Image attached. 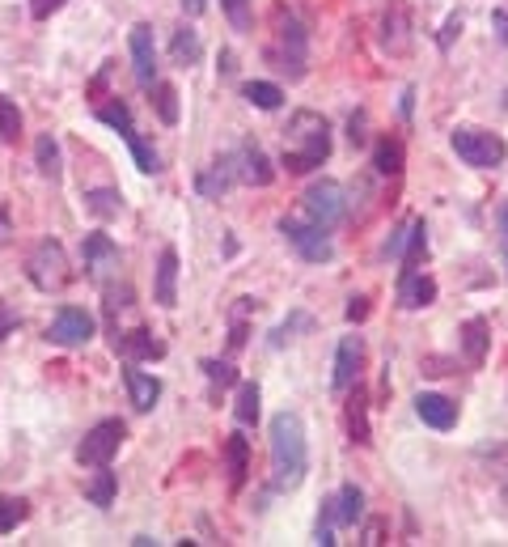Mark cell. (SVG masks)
I'll return each mask as SVG.
<instances>
[{
	"label": "cell",
	"mask_w": 508,
	"mask_h": 547,
	"mask_svg": "<svg viewBox=\"0 0 508 547\" xmlns=\"http://www.w3.org/2000/svg\"><path fill=\"white\" fill-rule=\"evenodd\" d=\"M132 68H136V81L140 85H153V73H157V47H153V26H132Z\"/></svg>",
	"instance_id": "14"
},
{
	"label": "cell",
	"mask_w": 508,
	"mask_h": 547,
	"mask_svg": "<svg viewBox=\"0 0 508 547\" xmlns=\"http://www.w3.org/2000/svg\"><path fill=\"white\" fill-rule=\"evenodd\" d=\"M17 136H22V111H17V102H9L5 94H0V140L13 145Z\"/></svg>",
	"instance_id": "35"
},
{
	"label": "cell",
	"mask_w": 508,
	"mask_h": 547,
	"mask_svg": "<svg viewBox=\"0 0 508 547\" xmlns=\"http://www.w3.org/2000/svg\"><path fill=\"white\" fill-rule=\"evenodd\" d=\"M343 416H348V437L356 441V446H369L373 441V433H369V395H365V386H360V378H356V391L348 395Z\"/></svg>",
	"instance_id": "19"
},
{
	"label": "cell",
	"mask_w": 508,
	"mask_h": 547,
	"mask_svg": "<svg viewBox=\"0 0 508 547\" xmlns=\"http://www.w3.org/2000/svg\"><path fill=\"white\" fill-rule=\"evenodd\" d=\"M487 348H492V327L487 319H466L462 323V352L470 365H483L487 361Z\"/></svg>",
	"instance_id": "22"
},
{
	"label": "cell",
	"mask_w": 508,
	"mask_h": 547,
	"mask_svg": "<svg viewBox=\"0 0 508 547\" xmlns=\"http://www.w3.org/2000/svg\"><path fill=\"white\" fill-rule=\"evenodd\" d=\"M449 145H453V153H458L466 166H475V170H492V166H500L504 153H508L504 140H500L496 132H483V128H458Z\"/></svg>",
	"instance_id": "6"
},
{
	"label": "cell",
	"mask_w": 508,
	"mask_h": 547,
	"mask_svg": "<svg viewBox=\"0 0 508 547\" xmlns=\"http://www.w3.org/2000/svg\"><path fill=\"white\" fill-rule=\"evenodd\" d=\"M94 335V314L81 310V306H60L56 319L47 327V340L51 344H64V348H77Z\"/></svg>",
	"instance_id": "9"
},
{
	"label": "cell",
	"mask_w": 508,
	"mask_h": 547,
	"mask_svg": "<svg viewBox=\"0 0 508 547\" xmlns=\"http://www.w3.org/2000/svg\"><path fill=\"white\" fill-rule=\"evenodd\" d=\"M233 416H238V425H254V420H259V386H254V382H242V386H238Z\"/></svg>",
	"instance_id": "34"
},
{
	"label": "cell",
	"mask_w": 508,
	"mask_h": 547,
	"mask_svg": "<svg viewBox=\"0 0 508 547\" xmlns=\"http://www.w3.org/2000/svg\"><path fill=\"white\" fill-rule=\"evenodd\" d=\"M432 302H437V280L424 276V272H403V280H398V306L424 310Z\"/></svg>",
	"instance_id": "15"
},
{
	"label": "cell",
	"mask_w": 508,
	"mask_h": 547,
	"mask_svg": "<svg viewBox=\"0 0 508 547\" xmlns=\"http://www.w3.org/2000/svg\"><path fill=\"white\" fill-rule=\"evenodd\" d=\"M271 22H276V39L267 47V64L288 73L293 81L305 77V22L288 5H276V17H271Z\"/></svg>",
	"instance_id": "3"
},
{
	"label": "cell",
	"mask_w": 508,
	"mask_h": 547,
	"mask_svg": "<svg viewBox=\"0 0 508 547\" xmlns=\"http://www.w3.org/2000/svg\"><path fill=\"white\" fill-rule=\"evenodd\" d=\"M407 234H411V221H407L403 229H394V238H390V246H386V251H390V255H403V246H407Z\"/></svg>",
	"instance_id": "45"
},
{
	"label": "cell",
	"mask_w": 508,
	"mask_h": 547,
	"mask_svg": "<svg viewBox=\"0 0 508 547\" xmlns=\"http://www.w3.org/2000/svg\"><path fill=\"white\" fill-rule=\"evenodd\" d=\"M204 5H208V0H183V9H187L191 17H199V13H204Z\"/></svg>",
	"instance_id": "53"
},
{
	"label": "cell",
	"mask_w": 508,
	"mask_h": 547,
	"mask_svg": "<svg viewBox=\"0 0 508 547\" xmlns=\"http://www.w3.org/2000/svg\"><path fill=\"white\" fill-rule=\"evenodd\" d=\"M424 251H428V229H424V221H411V234L403 246V272H420Z\"/></svg>",
	"instance_id": "30"
},
{
	"label": "cell",
	"mask_w": 508,
	"mask_h": 547,
	"mask_svg": "<svg viewBox=\"0 0 508 547\" xmlns=\"http://www.w3.org/2000/svg\"><path fill=\"white\" fill-rule=\"evenodd\" d=\"M326 505H331V509H326V514H331V522H339V526H356L360 514H365V492H360L356 484H343L339 497L326 501Z\"/></svg>",
	"instance_id": "21"
},
{
	"label": "cell",
	"mask_w": 508,
	"mask_h": 547,
	"mask_svg": "<svg viewBox=\"0 0 508 547\" xmlns=\"http://www.w3.org/2000/svg\"><path fill=\"white\" fill-rule=\"evenodd\" d=\"M34 162H39V174L43 179H51L56 183L60 179V145L51 136H39L34 140Z\"/></svg>",
	"instance_id": "29"
},
{
	"label": "cell",
	"mask_w": 508,
	"mask_h": 547,
	"mask_svg": "<svg viewBox=\"0 0 508 547\" xmlns=\"http://www.w3.org/2000/svg\"><path fill=\"white\" fill-rule=\"evenodd\" d=\"M360 319H369V297H352L348 306V323H360Z\"/></svg>",
	"instance_id": "43"
},
{
	"label": "cell",
	"mask_w": 508,
	"mask_h": 547,
	"mask_svg": "<svg viewBox=\"0 0 508 547\" xmlns=\"http://www.w3.org/2000/svg\"><path fill=\"white\" fill-rule=\"evenodd\" d=\"M13 327H17V310L0 302V340H5V335H9Z\"/></svg>",
	"instance_id": "44"
},
{
	"label": "cell",
	"mask_w": 508,
	"mask_h": 547,
	"mask_svg": "<svg viewBox=\"0 0 508 547\" xmlns=\"http://www.w3.org/2000/svg\"><path fill=\"white\" fill-rule=\"evenodd\" d=\"M225 454H229V484L242 488L246 475H250V441H246L242 433H233L229 446H225Z\"/></svg>",
	"instance_id": "24"
},
{
	"label": "cell",
	"mask_w": 508,
	"mask_h": 547,
	"mask_svg": "<svg viewBox=\"0 0 508 547\" xmlns=\"http://www.w3.org/2000/svg\"><path fill=\"white\" fill-rule=\"evenodd\" d=\"M85 208L89 213H98V217H119L123 200H119L115 187H98V191H85Z\"/></svg>",
	"instance_id": "33"
},
{
	"label": "cell",
	"mask_w": 508,
	"mask_h": 547,
	"mask_svg": "<svg viewBox=\"0 0 508 547\" xmlns=\"http://www.w3.org/2000/svg\"><path fill=\"white\" fill-rule=\"evenodd\" d=\"M318 543H322V547H335V543H339L331 526H322V522H318Z\"/></svg>",
	"instance_id": "50"
},
{
	"label": "cell",
	"mask_w": 508,
	"mask_h": 547,
	"mask_svg": "<svg viewBox=\"0 0 508 547\" xmlns=\"http://www.w3.org/2000/svg\"><path fill=\"white\" fill-rule=\"evenodd\" d=\"M233 179H238V162L233 157H221V162H212L204 174H199V196H208V200H221L225 191L233 187Z\"/></svg>",
	"instance_id": "20"
},
{
	"label": "cell",
	"mask_w": 508,
	"mask_h": 547,
	"mask_svg": "<svg viewBox=\"0 0 508 547\" xmlns=\"http://www.w3.org/2000/svg\"><path fill=\"white\" fill-rule=\"evenodd\" d=\"M149 90H153L157 119H161V123H170V128H174V123H178V90H174L170 81H153Z\"/></svg>",
	"instance_id": "28"
},
{
	"label": "cell",
	"mask_w": 508,
	"mask_h": 547,
	"mask_svg": "<svg viewBox=\"0 0 508 547\" xmlns=\"http://www.w3.org/2000/svg\"><path fill=\"white\" fill-rule=\"evenodd\" d=\"M297 327H310V319H305V314H293L284 327H276V335H271V348H284V340H293Z\"/></svg>",
	"instance_id": "40"
},
{
	"label": "cell",
	"mask_w": 508,
	"mask_h": 547,
	"mask_svg": "<svg viewBox=\"0 0 508 547\" xmlns=\"http://www.w3.org/2000/svg\"><path fill=\"white\" fill-rule=\"evenodd\" d=\"M81 259H85V272H89V280H102L111 276V272H119V246L106 238V234H89L85 238V246H81Z\"/></svg>",
	"instance_id": "11"
},
{
	"label": "cell",
	"mask_w": 508,
	"mask_h": 547,
	"mask_svg": "<svg viewBox=\"0 0 508 547\" xmlns=\"http://www.w3.org/2000/svg\"><path fill=\"white\" fill-rule=\"evenodd\" d=\"M123 140H127V145H132V153H136V166H140L144 174H157V170H161V162H157V153H153L149 145H144V140H140L136 132H127Z\"/></svg>",
	"instance_id": "37"
},
{
	"label": "cell",
	"mask_w": 508,
	"mask_h": 547,
	"mask_svg": "<svg viewBox=\"0 0 508 547\" xmlns=\"http://www.w3.org/2000/svg\"><path fill=\"white\" fill-rule=\"evenodd\" d=\"M221 9L229 13V22H233V30H250L254 26V13H250V0H221Z\"/></svg>",
	"instance_id": "38"
},
{
	"label": "cell",
	"mask_w": 508,
	"mask_h": 547,
	"mask_svg": "<svg viewBox=\"0 0 508 547\" xmlns=\"http://www.w3.org/2000/svg\"><path fill=\"white\" fill-rule=\"evenodd\" d=\"M381 535H386V531H381V522H369V526H365V539H360V543H365V547H373V543H386Z\"/></svg>",
	"instance_id": "47"
},
{
	"label": "cell",
	"mask_w": 508,
	"mask_h": 547,
	"mask_svg": "<svg viewBox=\"0 0 508 547\" xmlns=\"http://www.w3.org/2000/svg\"><path fill=\"white\" fill-rule=\"evenodd\" d=\"M500 234H504V259H508V204H500Z\"/></svg>",
	"instance_id": "51"
},
{
	"label": "cell",
	"mask_w": 508,
	"mask_h": 547,
	"mask_svg": "<svg viewBox=\"0 0 508 547\" xmlns=\"http://www.w3.org/2000/svg\"><path fill=\"white\" fill-rule=\"evenodd\" d=\"M170 51H174V64L191 68V64H199V56H204V43H199V34H195V30H178Z\"/></svg>",
	"instance_id": "32"
},
{
	"label": "cell",
	"mask_w": 508,
	"mask_h": 547,
	"mask_svg": "<svg viewBox=\"0 0 508 547\" xmlns=\"http://www.w3.org/2000/svg\"><path fill=\"white\" fill-rule=\"evenodd\" d=\"M360 361H365V340L360 335H343L335 352V391H348L360 378Z\"/></svg>",
	"instance_id": "12"
},
{
	"label": "cell",
	"mask_w": 508,
	"mask_h": 547,
	"mask_svg": "<svg viewBox=\"0 0 508 547\" xmlns=\"http://www.w3.org/2000/svg\"><path fill=\"white\" fill-rule=\"evenodd\" d=\"M123 437H127L123 420H98V425L81 437V446H77V463H81V467H111V458L119 454Z\"/></svg>",
	"instance_id": "7"
},
{
	"label": "cell",
	"mask_w": 508,
	"mask_h": 547,
	"mask_svg": "<svg viewBox=\"0 0 508 547\" xmlns=\"http://www.w3.org/2000/svg\"><path fill=\"white\" fill-rule=\"evenodd\" d=\"M348 136H352V145H365V115H360V119L352 115V132Z\"/></svg>",
	"instance_id": "49"
},
{
	"label": "cell",
	"mask_w": 508,
	"mask_h": 547,
	"mask_svg": "<svg viewBox=\"0 0 508 547\" xmlns=\"http://www.w3.org/2000/svg\"><path fill=\"white\" fill-rule=\"evenodd\" d=\"M111 348L119 352L123 361H157L166 357V344L153 340L149 327H127V331H115L111 335Z\"/></svg>",
	"instance_id": "10"
},
{
	"label": "cell",
	"mask_w": 508,
	"mask_h": 547,
	"mask_svg": "<svg viewBox=\"0 0 508 547\" xmlns=\"http://www.w3.org/2000/svg\"><path fill=\"white\" fill-rule=\"evenodd\" d=\"M98 119L106 123V128H115L119 136L136 132V128H132V111H127V102H106V107H98Z\"/></svg>",
	"instance_id": "36"
},
{
	"label": "cell",
	"mask_w": 508,
	"mask_h": 547,
	"mask_svg": "<svg viewBox=\"0 0 508 547\" xmlns=\"http://www.w3.org/2000/svg\"><path fill=\"white\" fill-rule=\"evenodd\" d=\"M453 34H462V17H458V13H453L449 22H445V30H441V47H449V43H453Z\"/></svg>",
	"instance_id": "46"
},
{
	"label": "cell",
	"mask_w": 508,
	"mask_h": 547,
	"mask_svg": "<svg viewBox=\"0 0 508 547\" xmlns=\"http://www.w3.org/2000/svg\"><path fill=\"white\" fill-rule=\"evenodd\" d=\"M68 5V0H30V13L34 17H39V22H43V17H51V13H56V9H64Z\"/></svg>",
	"instance_id": "42"
},
{
	"label": "cell",
	"mask_w": 508,
	"mask_h": 547,
	"mask_svg": "<svg viewBox=\"0 0 508 547\" xmlns=\"http://www.w3.org/2000/svg\"><path fill=\"white\" fill-rule=\"evenodd\" d=\"M415 416L432 429H453L458 425V403L445 395H415Z\"/></svg>",
	"instance_id": "17"
},
{
	"label": "cell",
	"mask_w": 508,
	"mask_h": 547,
	"mask_svg": "<svg viewBox=\"0 0 508 547\" xmlns=\"http://www.w3.org/2000/svg\"><path fill=\"white\" fill-rule=\"evenodd\" d=\"M242 98L250 102V107H259V111H280L284 90H280V85H271V81H246Z\"/></svg>",
	"instance_id": "25"
},
{
	"label": "cell",
	"mask_w": 508,
	"mask_h": 547,
	"mask_svg": "<svg viewBox=\"0 0 508 547\" xmlns=\"http://www.w3.org/2000/svg\"><path fill=\"white\" fill-rule=\"evenodd\" d=\"M204 374H208V382H221V386H233L238 382V369H233L229 361H204Z\"/></svg>",
	"instance_id": "39"
},
{
	"label": "cell",
	"mask_w": 508,
	"mask_h": 547,
	"mask_svg": "<svg viewBox=\"0 0 508 547\" xmlns=\"http://www.w3.org/2000/svg\"><path fill=\"white\" fill-rule=\"evenodd\" d=\"M115 492H119V480H115V471H106V467H94V480L85 484V497L94 501V505H111L115 501Z\"/></svg>",
	"instance_id": "27"
},
{
	"label": "cell",
	"mask_w": 508,
	"mask_h": 547,
	"mask_svg": "<svg viewBox=\"0 0 508 547\" xmlns=\"http://www.w3.org/2000/svg\"><path fill=\"white\" fill-rule=\"evenodd\" d=\"M403 162H407L403 140L381 136V140H377V149H373V166H377V174H386V179H398V174H403Z\"/></svg>",
	"instance_id": "23"
},
{
	"label": "cell",
	"mask_w": 508,
	"mask_h": 547,
	"mask_svg": "<svg viewBox=\"0 0 508 547\" xmlns=\"http://www.w3.org/2000/svg\"><path fill=\"white\" fill-rule=\"evenodd\" d=\"M26 276H30V285L43 289V293H60V289H68L72 268H68L64 246H60L56 238H43V242L30 251V259H26Z\"/></svg>",
	"instance_id": "4"
},
{
	"label": "cell",
	"mask_w": 508,
	"mask_h": 547,
	"mask_svg": "<svg viewBox=\"0 0 508 547\" xmlns=\"http://www.w3.org/2000/svg\"><path fill=\"white\" fill-rule=\"evenodd\" d=\"M331 157V123L318 111H297L284 132V170L288 174H310Z\"/></svg>",
	"instance_id": "2"
},
{
	"label": "cell",
	"mask_w": 508,
	"mask_h": 547,
	"mask_svg": "<svg viewBox=\"0 0 508 547\" xmlns=\"http://www.w3.org/2000/svg\"><path fill=\"white\" fill-rule=\"evenodd\" d=\"M492 475L508 488V446H500V450L492 454Z\"/></svg>",
	"instance_id": "41"
},
{
	"label": "cell",
	"mask_w": 508,
	"mask_h": 547,
	"mask_svg": "<svg viewBox=\"0 0 508 547\" xmlns=\"http://www.w3.org/2000/svg\"><path fill=\"white\" fill-rule=\"evenodd\" d=\"M9 234H13V229H9V213H5V208H0V246L9 242Z\"/></svg>",
	"instance_id": "52"
},
{
	"label": "cell",
	"mask_w": 508,
	"mask_h": 547,
	"mask_svg": "<svg viewBox=\"0 0 508 547\" xmlns=\"http://www.w3.org/2000/svg\"><path fill=\"white\" fill-rule=\"evenodd\" d=\"M305 213H310L322 229H335L343 217H348V200H343V187H339L335 179L310 183V191H305Z\"/></svg>",
	"instance_id": "8"
},
{
	"label": "cell",
	"mask_w": 508,
	"mask_h": 547,
	"mask_svg": "<svg viewBox=\"0 0 508 547\" xmlns=\"http://www.w3.org/2000/svg\"><path fill=\"white\" fill-rule=\"evenodd\" d=\"M123 382H127V395H132V408L153 412V403L161 399V382L153 374H144V369H136V365L123 369Z\"/></svg>",
	"instance_id": "18"
},
{
	"label": "cell",
	"mask_w": 508,
	"mask_h": 547,
	"mask_svg": "<svg viewBox=\"0 0 508 547\" xmlns=\"http://www.w3.org/2000/svg\"><path fill=\"white\" fill-rule=\"evenodd\" d=\"M492 26H496V34H500V43H508V13H504V9L492 13Z\"/></svg>",
	"instance_id": "48"
},
{
	"label": "cell",
	"mask_w": 508,
	"mask_h": 547,
	"mask_svg": "<svg viewBox=\"0 0 508 547\" xmlns=\"http://www.w3.org/2000/svg\"><path fill=\"white\" fill-rule=\"evenodd\" d=\"M381 26H386V34H381V43H386V51H394V56H403V51L411 47V39H407V13H403V5H394V22H390V13L381 17Z\"/></svg>",
	"instance_id": "26"
},
{
	"label": "cell",
	"mask_w": 508,
	"mask_h": 547,
	"mask_svg": "<svg viewBox=\"0 0 508 547\" xmlns=\"http://www.w3.org/2000/svg\"><path fill=\"white\" fill-rule=\"evenodd\" d=\"M26 518H30V501L26 497H5V492H0V535L17 531Z\"/></svg>",
	"instance_id": "31"
},
{
	"label": "cell",
	"mask_w": 508,
	"mask_h": 547,
	"mask_svg": "<svg viewBox=\"0 0 508 547\" xmlns=\"http://www.w3.org/2000/svg\"><path fill=\"white\" fill-rule=\"evenodd\" d=\"M280 234L297 246L301 259H310V263H331V259H335L331 238H326V229H322L310 213H305V217H297V213L280 217Z\"/></svg>",
	"instance_id": "5"
},
{
	"label": "cell",
	"mask_w": 508,
	"mask_h": 547,
	"mask_svg": "<svg viewBox=\"0 0 508 547\" xmlns=\"http://www.w3.org/2000/svg\"><path fill=\"white\" fill-rule=\"evenodd\" d=\"M153 302L174 310L178 306V251L174 246H166L157 259V285H153Z\"/></svg>",
	"instance_id": "16"
},
{
	"label": "cell",
	"mask_w": 508,
	"mask_h": 547,
	"mask_svg": "<svg viewBox=\"0 0 508 547\" xmlns=\"http://www.w3.org/2000/svg\"><path fill=\"white\" fill-rule=\"evenodd\" d=\"M238 179L242 183H254V187H267L271 179H276V170H271V162H267V153H263V145L259 140H246V145L238 149Z\"/></svg>",
	"instance_id": "13"
},
{
	"label": "cell",
	"mask_w": 508,
	"mask_h": 547,
	"mask_svg": "<svg viewBox=\"0 0 508 547\" xmlns=\"http://www.w3.org/2000/svg\"><path fill=\"white\" fill-rule=\"evenodd\" d=\"M310 471V446H305V420L297 412L271 416V488L293 492Z\"/></svg>",
	"instance_id": "1"
}]
</instances>
